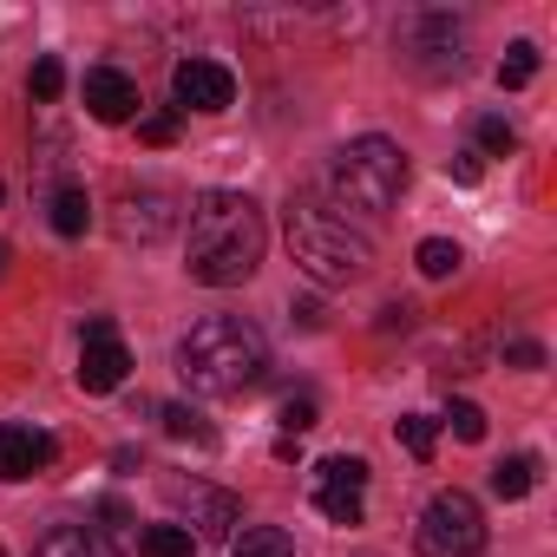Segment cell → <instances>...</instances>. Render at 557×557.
Listing matches in <instances>:
<instances>
[{"label": "cell", "mask_w": 557, "mask_h": 557, "mask_svg": "<svg viewBox=\"0 0 557 557\" xmlns=\"http://www.w3.org/2000/svg\"><path fill=\"white\" fill-rule=\"evenodd\" d=\"M262 249H269V223H262V210L243 190H203L190 203V249L184 256H190V275L203 289L249 283Z\"/></svg>", "instance_id": "1"}, {"label": "cell", "mask_w": 557, "mask_h": 557, "mask_svg": "<svg viewBox=\"0 0 557 557\" xmlns=\"http://www.w3.org/2000/svg\"><path fill=\"white\" fill-rule=\"evenodd\" d=\"M177 374L190 381V394H249L269 374V342L243 315H203L177 342Z\"/></svg>", "instance_id": "2"}, {"label": "cell", "mask_w": 557, "mask_h": 557, "mask_svg": "<svg viewBox=\"0 0 557 557\" xmlns=\"http://www.w3.org/2000/svg\"><path fill=\"white\" fill-rule=\"evenodd\" d=\"M283 230H289V256H296V269L315 275L322 289H348V283H361L368 262H374V243H368L361 230H348V216H335V210L315 203V197H296L289 216H283Z\"/></svg>", "instance_id": "3"}, {"label": "cell", "mask_w": 557, "mask_h": 557, "mask_svg": "<svg viewBox=\"0 0 557 557\" xmlns=\"http://www.w3.org/2000/svg\"><path fill=\"white\" fill-rule=\"evenodd\" d=\"M407 190V151L394 138H355L329 164V197L361 216H387Z\"/></svg>", "instance_id": "4"}, {"label": "cell", "mask_w": 557, "mask_h": 557, "mask_svg": "<svg viewBox=\"0 0 557 557\" xmlns=\"http://www.w3.org/2000/svg\"><path fill=\"white\" fill-rule=\"evenodd\" d=\"M413 544H420V557H479L485 550V511H479V498L459 492V485L433 492L426 511H420V524H413Z\"/></svg>", "instance_id": "5"}, {"label": "cell", "mask_w": 557, "mask_h": 557, "mask_svg": "<svg viewBox=\"0 0 557 557\" xmlns=\"http://www.w3.org/2000/svg\"><path fill=\"white\" fill-rule=\"evenodd\" d=\"M164 498L190 518L184 531L190 537H236V524H243V498L236 492H216V485H184V479H164Z\"/></svg>", "instance_id": "6"}, {"label": "cell", "mask_w": 557, "mask_h": 557, "mask_svg": "<svg viewBox=\"0 0 557 557\" xmlns=\"http://www.w3.org/2000/svg\"><path fill=\"white\" fill-rule=\"evenodd\" d=\"M125 374H132V355H125L112 315H92L86 322V348H79V387L86 394H112V387H125Z\"/></svg>", "instance_id": "7"}, {"label": "cell", "mask_w": 557, "mask_h": 557, "mask_svg": "<svg viewBox=\"0 0 557 557\" xmlns=\"http://www.w3.org/2000/svg\"><path fill=\"white\" fill-rule=\"evenodd\" d=\"M171 92H177V112H230L236 106V79L216 60H177Z\"/></svg>", "instance_id": "8"}, {"label": "cell", "mask_w": 557, "mask_h": 557, "mask_svg": "<svg viewBox=\"0 0 557 557\" xmlns=\"http://www.w3.org/2000/svg\"><path fill=\"white\" fill-rule=\"evenodd\" d=\"M112 230H119L125 243H164V236L177 230V197H171V190H125Z\"/></svg>", "instance_id": "9"}, {"label": "cell", "mask_w": 557, "mask_h": 557, "mask_svg": "<svg viewBox=\"0 0 557 557\" xmlns=\"http://www.w3.org/2000/svg\"><path fill=\"white\" fill-rule=\"evenodd\" d=\"M407 47H413V60L426 66V73H459V21L453 14H413L407 21V34H400Z\"/></svg>", "instance_id": "10"}, {"label": "cell", "mask_w": 557, "mask_h": 557, "mask_svg": "<svg viewBox=\"0 0 557 557\" xmlns=\"http://www.w3.org/2000/svg\"><path fill=\"white\" fill-rule=\"evenodd\" d=\"M53 459H60L53 433H40V426H0V479H8V485L47 472Z\"/></svg>", "instance_id": "11"}, {"label": "cell", "mask_w": 557, "mask_h": 557, "mask_svg": "<svg viewBox=\"0 0 557 557\" xmlns=\"http://www.w3.org/2000/svg\"><path fill=\"white\" fill-rule=\"evenodd\" d=\"M86 112H92L99 125L138 119V79H125L119 66H92V73H86Z\"/></svg>", "instance_id": "12"}, {"label": "cell", "mask_w": 557, "mask_h": 557, "mask_svg": "<svg viewBox=\"0 0 557 557\" xmlns=\"http://www.w3.org/2000/svg\"><path fill=\"white\" fill-rule=\"evenodd\" d=\"M34 557H125L106 531H86V524H60L34 544Z\"/></svg>", "instance_id": "13"}, {"label": "cell", "mask_w": 557, "mask_h": 557, "mask_svg": "<svg viewBox=\"0 0 557 557\" xmlns=\"http://www.w3.org/2000/svg\"><path fill=\"white\" fill-rule=\"evenodd\" d=\"M53 230H60V236H86V230H92V197H86V184H60V190H53Z\"/></svg>", "instance_id": "14"}, {"label": "cell", "mask_w": 557, "mask_h": 557, "mask_svg": "<svg viewBox=\"0 0 557 557\" xmlns=\"http://www.w3.org/2000/svg\"><path fill=\"white\" fill-rule=\"evenodd\" d=\"M531 485H537V459H531V453H511V459H498V466H492V492H498L505 505H511V498H524Z\"/></svg>", "instance_id": "15"}, {"label": "cell", "mask_w": 557, "mask_h": 557, "mask_svg": "<svg viewBox=\"0 0 557 557\" xmlns=\"http://www.w3.org/2000/svg\"><path fill=\"white\" fill-rule=\"evenodd\" d=\"M230 557H296L289 531H275V524H256L243 537H230Z\"/></svg>", "instance_id": "16"}, {"label": "cell", "mask_w": 557, "mask_h": 557, "mask_svg": "<svg viewBox=\"0 0 557 557\" xmlns=\"http://www.w3.org/2000/svg\"><path fill=\"white\" fill-rule=\"evenodd\" d=\"M138 550H145V557H197V537H190L184 524H145Z\"/></svg>", "instance_id": "17"}, {"label": "cell", "mask_w": 557, "mask_h": 557, "mask_svg": "<svg viewBox=\"0 0 557 557\" xmlns=\"http://www.w3.org/2000/svg\"><path fill=\"white\" fill-rule=\"evenodd\" d=\"M413 262H420V275H433V283H446V275H459V243H446V236H426L420 249H413Z\"/></svg>", "instance_id": "18"}, {"label": "cell", "mask_w": 557, "mask_h": 557, "mask_svg": "<svg viewBox=\"0 0 557 557\" xmlns=\"http://www.w3.org/2000/svg\"><path fill=\"white\" fill-rule=\"evenodd\" d=\"M394 440L426 466V459H433V446H440V420H433V413H407V420L394 426Z\"/></svg>", "instance_id": "19"}, {"label": "cell", "mask_w": 557, "mask_h": 557, "mask_svg": "<svg viewBox=\"0 0 557 557\" xmlns=\"http://www.w3.org/2000/svg\"><path fill=\"white\" fill-rule=\"evenodd\" d=\"M531 79H537V47H531V40L505 47V60H498V86L518 92V86H531Z\"/></svg>", "instance_id": "20"}, {"label": "cell", "mask_w": 557, "mask_h": 557, "mask_svg": "<svg viewBox=\"0 0 557 557\" xmlns=\"http://www.w3.org/2000/svg\"><path fill=\"white\" fill-rule=\"evenodd\" d=\"M158 420H164V433H171V440L216 446V433H210V426H203V413H190V407H158Z\"/></svg>", "instance_id": "21"}, {"label": "cell", "mask_w": 557, "mask_h": 557, "mask_svg": "<svg viewBox=\"0 0 557 557\" xmlns=\"http://www.w3.org/2000/svg\"><path fill=\"white\" fill-rule=\"evenodd\" d=\"M27 92H34L40 106H53V99L66 92V66H60V60H40V66L27 73Z\"/></svg>", "instance_id": "22"}, {"label": "cell", "mask_w": 557, "mask_h": 557, "mask_svg": "<svg viewBox=\"0 0 557 557\" xmlns=\"http://www.w3.org/2000/svg\"><path fill=\"white\" fill-rule=\"evenodd\" d=\"M479 145H485L492 158H511V151H518V132L505 125V112H485V119H479Z\"/></svg>", "instance_id": "23"}, {"label": "cell", "mask_w": 557, "mask_h": 557, "mask_svg": "<svg viewBox=\"0 0 557 557\" xmlns=\"http://www.w3.org/2000/svg\"><path fill=\"white\" fill-rule=\"evenodd\" d=\"M275 426H283L289 440H296V433H309V426H315V400H309V394H289V400H283V413H275Z\"/></svg>", "instance_id": "24"}, {"label": "cell", "mask_w": 557, "mask_h": 557, "mask_svg": "<svg viewBox=\"0 0 557 557\" xmlns=\"http://www.w3.org/2000/svg\"><path fill=\"white\" fill-rule=\"evenodd\" d=\"M446 426H453L459 440H485V413H479L472 400H453V407H446Z\"/></svg>", "instance_id": "25"}, {"label": "cell", "mask_w": 557, "mask_h": 557, "mask_svg": "<svg viewBox=\"0 0 557 557\" xmlns=\"http://www.w3.org/2000/svg\"><path fill=\"white\" fill-rule=\"evenodd\" d=\"M138 138H145V145H171V138H177V112H145V119H138Z\"/></svg>", "instance_id": "26"}, {"label": "cell", "mask_w": 557, "mask_h": 557, "mask_svg": "<svg viewBox=\"0 0 557 557\" xmlns=\"http://www.w3.org/2000/svg\"><path fill=\"white\" fill-rule=\"evenodd\" d=\"M446 177H453V184H479V177H485V164H479L472 151H459V158H446Z\"/></svg>", "instance_id": "27"}, {"label": "cell", "mask_w": 557, "mask_h": 557, "mask_svg": "<svg viewBox=\"0 0 557 557\" xmlns=\"http://www.w3.org/2000/svg\"><path fill=\"white\" fill-rule=\"evenodd\" d=\"M505 361L511 368H544V348L537 342H505Z\"/></svg>", "instance_id": "28"}, {"label": "cell", "mask_w": 557, "mask_h": 557, "mask_svg": "<svg viewBox=\"0 0 557 557\" xmlns=\"http://www.w3.org/2000/svg\"><path fill=\"white\" fill-rule=\"evenodd\" d=\"M407 322H413V309H407V302H387V309H381V329H387V335H394V329H407Z\"/></svg>", "instance_id": "29"}, {"label": "cell", "mask_w": 557, "mask_h": 557, "mask_svg": "<svg viewBox=\"0 0 557 557\" xmlns=\"http://www.w3.org/2000/svg\"><path fill=\"white\" fill-rule=\"evenodd\" d=\"M0 262H8V249H0Z\"/></svg>", "instance_id": "30"}, {"label": "cell", "mask_w": 557, "mask_h": 557, "mask_svg": "<svg viewBox=\"0 0 557 557\" xmlns=\"http://www.w3.org/2000/svg\"><path fill=\"white\" fill-rule=\"evenodd\" d=\"M0 557H8V550H0Z\"/></svg>", "instance_id": "31"}]
</instances>
